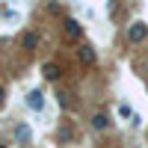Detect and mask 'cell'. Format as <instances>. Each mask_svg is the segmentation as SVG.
Listing matches in <instances>:
<instances>
[{"instance_id":"52a82bcc","label":"cell","mask_w":148,"mask_h":148,"mask_svg":"<svg viewBox=\"0 0 148 148\" xmlns=\"http://www.w3.org/2000/svg\"><path fill=\"white\" fill-rule=\"evenodd\" d=\"M92 127H95V130H107V127H110V116H104V113H98V116L92 119Z\"/></svg>"},{"instance_id":"3957f363","label":"cell","mask_w":148,"mask_h":148,"mask_svg":"<svg viewBox=\"0 0 148 148\" xmlns=\"http://www.w3.org/2000/svg\"><path fill=\"white\" fill-rule=\"evenodd\" d=\"M83 36V27H80V21H74V18H68L65 21V39H71V42H77Z\"/></svg>"},{"instance_id":"ba28073f","label":"cell","mask_w":148,"mask_h":148,"mask_svg":"<svg viewBox=\"0 0 148 148\" xmlns=\"http://www.w3.org/2000/svg\"><path fill=\"white\" fill-rule=\"evenodd\" d=\"M80 59H83L86 65H95V51H92L89 45H83V47H80Z\"/></svg>"},{"instance_id":"9c48e42d","label":"cell","mask_w":148,"mask_h":148,"mask_svg":"<svg viewBox=\"0 0 148 148\" xmlns=\"http://www.w3.org/2000/svg\"><path fill=\"white\" fill-rule=\"evenodd\" d=\"M71 136H74V133H71V127H68V125L59 127V139H62V142H71Z\"/></svg>"},{"instance_id":"8fae6325","label":"cell","mask_w":148,"mask_h":148,"mask_svg":"<svg viewBox=\"0 0 148 148\" xmlns=\"http://www.w3.org/2000/svg\"><path fill=\"white\" fill-rule=\"evenodd\" d=\"M3 98H6V89H3V86H0V101H3Z\"/></svg>"},{"instance_id":"6da1fadb","label":"cell","mask_w":148,"mask_h":148,"mask_svg":"<svg viewBox=\"0 0 148 148\" xmlns=\"http://www.w3.org/2000/svg\"><path fill=\"white\" fill-rule=\"evenodd\" d=\"M145 39H148V27H145L142 21H136V24H130V27H127V42H130V45H139V42H145Z\"/></svg>"},{"instance_id":"5b68a950","label":"cell","mask_w":148,"mask_h":148,"mask_svg":"<svg viewBox=\"0 0 148 148\" xmlns=\"http://www.w3.org/2000/svg\"><path fill=\"white\" fill-rule=\"evenodd\" d=\"M42 71H45V77H47V80H56L59 74H62L56 62H45V65H42Z\"/></svg>"},{"instance_id":"30bf717a","label":"cell","mask_w":148,"mask_h":148,"mask_svg":"<svg viewBox=\"0 0 148 148\" xmlns=\"http://www.w3.org/2000/svg\"><path fill=\"white\" fill-rule=\"evenodd\" d=\"M56 98H59V104H62V107H68V92H59V89H56Z\"/></svg>"},{"instance_id":"8992f818","label":"cell","mask_w":148,"mask_h":148,"mask_svg":"<svg viewBox=\"0 0 148 148\" xmlns=\"http://www.w3.org/2000/svg\"><path fill=\"white\" fill-rule=\"evenodd\" d=\"M36 45H39V36H36V33H24V39H21V47H24V51H33Z\"/></svg>"},{"instance_id":"277c9868","label":"cell","mask_w":148,"mask_h":148,"mask_svg":"<svg viewBox=\"0 0 148 148\" xmlns=\"http://www.w3.org/2000/svg\"><path fill=\"white\" fill-rule=\"evenodd\" d=\"M27 107L36 110V113H42V107H45V95H42L39 89H33V92L27 95Z\"/></svg>"},{"instance_id":"7a4b0ae2","label":"cell","mask_w":148,"mask_h":148,"mask_svg":"<svg viewBox=\"0 0 148 148\" xmlns=\"http://www.w3.org/2000/svg\"><path fill=\"white\" fill-rule=\"evenodd\" d=\"M12 139H15L18 145H30V142H33V133H30V127L21 121V125H15V130H12Z\"/></svg>"}]
</instances>
